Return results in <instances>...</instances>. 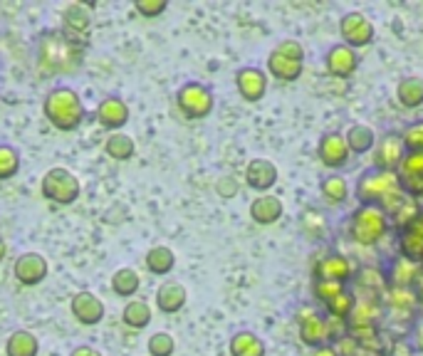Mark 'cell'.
I'll return each instance as SVG.
<instances>
[{"label": "cell", "instance_id": "obj_17", "mask_svg": "<svg viewBox=\"0 0 423 356\" xmlns=\"http://www.w3.org/2000/svg\"><path fill=\"white\" fill-rule=\"evenodd\" d=\"M245 181L250 188L270 191L277 184V166L267 158H253L245 168Z\"/></svg>", "mask_w": 423, "mask_h": 356}, {"label": "cell", "instance_id": "obj_39", "mask_svg": "<svg viewBox=\"0 0 423 356\" xmlns=\"http://www.w3.org/2000/svg\"><path fill=\"white\" fill-rule=\"evenodd\" d=\"M399 176H423V149L403 154L401 163H399Z\"/></svg>", "mask_w": 423, "mask_h": 356}, {"label": "cell", "instance_id": "obj_19", "mask_svg": "<svg viewBox=\"0 0 423 356\" xmlns=\"http://www.w3.org/2000/svg\"><path fill=\"white\" fill-rule=\"evenodd\" d=\"M186 299H188V292H186V287L176 280L163 282V285L156 290V307H158V312H163V314H176L179 309H184Z\"/></svg>", "mask_w": 423, "mask_h": 356}, {"label": "cell", "instance_id": "obj_30", "mask_svg": "<svg viewBox=\"0 0 423 356\" xmlns=\"http://www.w3.org/2000/svg\"><path fill=\"white\" fill-rule=\"evenodd\" d=\"M421 275V267H418V262H411V260L406 258H396L394 260V265H391V285L396 287H413V282H416V277Z\"/></svg>", "mask_w": 423, "mask_h": 356}, {"label": "cell", "instance_id": "obj_38", "mask_svg": "<svg viewBox=\"0 0 423 356\" xmlns=\"http://www.w3.org/2000/svg\"><path fill=\"white\" fill-rule=\"evenodd\" d=\"M302 228H304V232H307L309 237H325L327 218L322 216L320 211H315V208H309V211L302 216Z\"/></svg>", "mask_w": 423, "mask_h": 356}, {"label": "cell", "instance_id": "obj_8", "mask_svg": "<svg viewBox=\"0 0 423 356\" xmlns=\"http://www.w3.org/2000/svg\"><path fill=\"white\" fill-rule=\"evenodd\" d=\"M381 302L384 307H389L391 319H411L418 307V295L413 287L389 285L381 292Z\"/></svg>", "mask_w": 423, "mask_h": 356}, {"label": "cell", "instance_id": "obj_13", "mask_svg": "<svg viewBox=\"0 0 423 356\" xmlns=\"http://www.w3.org/2000/svg\"><path fill=\"white\" fill-rule=\"evenodd\" d=\"M62 20H65V27H62V30H65L70 38L87 45V33H89V27H92V10H89L87 6H82V3L67 6L65 13H62Z\"/></svg>", "mask_w": 423, "mask_h": 356}, {"label": "cell", "instance_id": "obj_11", "mask_svg": "<svg viewBox=\"0 0 423 356\" xmlns=\"http://www.w3.org/2000/svg\"><path fill=\"white\" fill-rule=\"evenodd\" d=\"M70 309L77 322L84 324V327H94V324H99L104 319V302L94 292H87V290L77 292V295L72 297Z\"/></svg>", "mask_w": 423, "mask_h": 356}, {"label": "cell", "instance_id": "obj_15", "mask_svg": "<svg viewBox=\"0 0 423 356\" xmlns=\"http://www.w3.org/2000/svg\"><path fill=\"white\" fill-rule=\"evenodd\" d=\"M320 158L325 166L329 168H339L349 161V146H347V139L342 134H325L320 141Z\"/></svg>", "mask_w": 423, "mask_h": 356}, {"label": "cell", "instance_id": "obj_41", "mask_svg": "<svg viewBox=\"0 0 423 356\" xmlns=\"http://www.w3.org/2000/svg\"><path fill=\"white\" fill-rule=\"evenodd\" d=\"M315 297H320L322 302H332L336 295H342L347 287H344V282H325V280H315Z\"/></svg>", "mask_w": 423, "mask_h": 356}, {"label": "cell", "instance_id": "obj_24", "mask_svg": "<svg viewBox=\"0 0 423 356\" xmlns=\"http://www.w3.org/2000/svg\"><path fill=\"white\" fill-rule=\"evenodd\" d=\"M267 70H270V75L277 77V80L295 82V80H299V75H302V62L282 57V54H277L275 50H272L270 57H267Z\"/></svg>", "mask_w": 423, "mask_h": 356}, {"label": "cell", "instance_id": "obj_31", "mask_svg": "<svg viewBox=\"0 0 423 356\" xmlns=\"http://www.w3.org/2000/svg\"><path fill=\"white\" fill-rule=\"evenodd\" d=\"M399 102L406 109H416L423 104V80L418 77H408V80H401L396 87Z\"/></svg>", "mask_w": 423, "mask_h": 356}, {"label": "cell", "instance_id": "obj_36", "mask_svg": "<svg viewBox=\"0 0 423 356\" xmlns=\"http://www.w3.org/2000/svg\"><path fill=\"white\" fill-rule=\"evenodd\" d=\"M147 349L151 356H171L176 351V341L168 332H156V334L149 336Z\"/></svg>", "mask_w": 423, "mask_h": 356}, {"label": "cell", "instance_id": "obj_43", "mask_svg": "<svg viewBox=\"0 0 423 356\" xmlns=\"http://www.w3.org/2000/svg\"><path fill=\"white\" fill-rule=\"evenodd\" d=\"M134 8L141 17H149V20H151V17H158L163 10H166L168 0H136Z\"/></svg>", "mask_w": 423, "mask_h": 356}, {"label": "cell", "instance_id": "obj_16", "mask_svg": "<svg viewBox=\"0 0 423 356\" xmlns=\"http://www.w3.org/2000/svg\"><path fill=\"white\" fill-rule=\"evenodd\" d=\"M315 277L325 282H347L352 277V262L344 255H327L315 265Z\"/></svg>", "mask_w": 423, "mask_h": 356}, {"label": "cell", "instance_id": "obj_22", "mask_svg": "<svg viewBox=\"0 0 423 356\" xmlns=\"http://www.w3.org/2000/svg\"><path fill=\"white\" fill-rule=\"evenodd\" d=\"M299 339H302L307 346H315V349L317 346L329 344V329H327L325 317L315 314V317L299 322Z\"/></svg>", "mask_w": 423, "mask_h": 356}, {"label": "cell", "instance_id": "obj_34", "mask_svg": "<svg viewBox=\"0 0 423 356\" xmlns=\"http://www.w3.org/2000/svg\"><path fill=\"white\" fill-rule=\"evenodd\" d=\"M20 171V154L15 146L0 144V181H8Z\"/></svg>", "mask_w": 423, "mask_h": 356}, {"label": "cell", "instance_id": "obj_25", "mask_svg": "<svg viewBox=\"0 0 423 356\" xmlns=\"http://www.w3.org/2000/svg\"><path fill=\"white\" fill-rule=\"evenodd\" d=\"M144 262H147V270L154 272V275H168V272L174 270L176 255L166 245H154L147 253V258H144Z\"/></svg>", "mask_w": 423, "mask_h": 356}, {"label": "cell", "instance_id": "obj_5", "mask_svg": "<svg viewBox=\"0 0 423 356\" xmlns=\"http://www.w3.org/2000/svg\"><path fill=\"white\" fill-rule=\"evenodd\" d=\"M401 191L399 184V173L394 171H369L359 178L357 186V198L362 200V205H379L386 195Z\"/></svg>", "mask_w": 423, "mask_h": 356}, {"label": "cell", "instance_id": "obj_33", "mask_svg": "<svg viewBox=\"0 0 423 356\" xmlns=\"http://www.w3.org/2000/svg\"><path fill=\"white\" fill-rule=\"evenodd\" d=\"M418 216H421V205H418V200L411 198V195H406V200L399 205V211L391 216V223H394L399 230H406L408 225H413V223L418 221Z\"/></svg>", "mask_w": 423, "mask_h": 356}, {"label": "cell", "instance_id": "obj_28", "mask_svg": "<svg viewBox=\"0 0 423 356\" xmlns=\"http://www.w3.org/2000/svg\"><path fill=\"white\" fill-rule=\"evenodd\" d=\"M344 139H347L349 151H354V154H366L376 146L374 129H371V126H366V124L349 126V131H347V136H344Z\"/></svg>", "mask_w": 423, "mask_h": 356}, {"label": "cell", "instance_id": "obj_32", "mask_svg": "<svg viewBox=\"0 0 423 356\" xmlns=\"http://www.w3.org/2000/svg\"><path fill=\"white\" fill-rule=\"evenodd\" d=\"M141 287V277L136 270L131 267H119L112 277V290L117 292L119 297H134Z\"/></svg>", "mask_w": 423, "mask_h": 356}, {"label": "cell", "instance_id": "obj_45", "mask_svg": "<svg viewBox=\"0 0 423 356\" xmlns=\"http://www.w3.org/2000/svg\"><path fill=\"white\" fill-rule=\"evenodd\" d=\"M325 322H327V329H329V339L339 341V339H344V336L349 334V322H347V319L329 314V317H327Z\"/></svg>", "mask_w": 423, "mask_h": 356}, {"label": "cell", "instance_id": "obj_20", "mask_svg": "<svg viewBox=\"0 0 423 356\" xmlns=\"http://www.w3.org/2000/svg\"><path fill=\"white\" fill-rule=\"evenodd\" d=\"M97 121L107 129H121L129 121V107L124 99L119 97H107L97 107Z\"/></svg>", "mask_w": 423, "mask_h": 356}, {"label": "cell", "instance_id": "obj_35", "mask_svg": "<svg viewBox=\"0 0 423 356\" xmlns=\"http://www.w3.org/2000/svg\"><path fill=\"white\" fill-rule=\"evenodd\" d=\"M322 195H325L327 200H332V203H342V200H347V195H349L347 181H344L342 176L325 178V181H322Z\"/></svg>", "mask_w": 423, "mask_h": 356}, {"label": "cell", "instance_id": "obj_14", "mask_svg": "<svg viewBox=\"0 0 423 356\" xmlns=\"http://www.w3.org/2000/svg\"><path fill=\"white\" fill-rule=\"evenodd\" d=\"M235 84H238V92L245 102H260L265 97L267 89V77L258 67H243L235 75Z\"/></svg>", "mask_w": 423, "mask_h": 356}, {"label": "cell", "instance_id": "obj_46", "mask_svg": "<svg viewBox=\"0 0 423 356\" xmlns=\"http://www.w3.org/2000/svg\"><path fill=\"white\" fill-rule=\"evenodd\" d=\"M218 193L225 195V198H233V195H235V184H233V178H223L221 184H218Z\"/></svg>", "mask_w": 423, "mask_h": 356}, {"label": "cell", "instance_id": "obj_53", "mask_svg": "<svg viewBox=\"0 0 423 356\" xmlns=\"http://www.w3.org/2000/svg\"><path fill=\"white\" fill-rule=\"evenodd\" d=\"M421 262H423V260H421Z\"/></svg>", "mask_w": 423, "mask_h": 356}, {"label": "cell", "instance_id": "obj_26", "mask_svg": "<svg viewBox=\"0 0 423 356\" xmlns=\"http://www.w3.org/2000/svg\"><path fill=\"white\" fill-rule=\"evenodd\" d=\"M230 354L233 356H265V341L253 332H238L230 339Z\"/></svg>", "mask_w": 423, "mask_h": 356}, {"label": "cell", "instance_id": "obj_51", "mask_svg": "<svg viewBox=\"0 0 423 356\" xmlns=\"http://www.w3.org/2000/svg\"><path fill=\"white\" fill-rule=\"evenodd\" d=\"M3 258H6V243H3V237H0V262H3Z\"/></svg>", "mask_w": 423, "mask_h": 356}, {"label": "cell", "instance_id": "obj_37", "mask_svg": "<svg viewBox=\"0 0 423 356\" xmlns=\"http://www.w3.org/2000/svg\"><path fill=\"white\" fill-rule=\"evenodd\" d=\"M359 287H364V290L369 292H384L386 287V275L381 270H376V267H364L362 272H359Z\"/></svg>", "mask_w": 423, "mask_h": 356}, {"label": "cell", "instance_id": "obj_50", "mask_svg": "<svg viewBox=\"0 0 423 356\" xmlns=\"http://www.w3.org/2000/svg\"><path fill=\"white\" fill-rule=\"evenodd\" d=\"M413 287H416V295H418V304H423V272L416 277V282H413Z\"/></svg>", "mask_w": 423, "mask_h": 356}, {"label": "cell", "instance_id": "obj_49", "mask_svg": "<svg viewBox=\"0 0 423 356\" xmlns=\"http://www.w3.org/2000/svg\"><path fill=\"white\" fill-rule=\"evenodd\" d=\"M312 356H336V351H334V346L325 344V346H317L315 354H312Z\"/></svg>", "mask_w": 423, "mask_h": 356}, {"label": "cell", "instance_id": "obj_48", "mask_svg": "<svg viewBox=\"0 0 423 356\" xmlns=\"http://www.w3.org/2000/svg\"><path fill=\"white\" fill-rule=\"evenodd\" d=\"M394 356H413V349L406 344V341H396V346H394V351H391Z\"/></svg>", "mask_w": 423, "mask_h": 356}, {"label": "cell", "instance_id": "obj_2", "mask_svg": "<svg viewBox=\"0 0 423 356\" xmlns=\"http://www.w3.org/2000/svg\"><path fill=\"white\" fill-rule=\"evenodd\" d=\"M45 119L54 129L75 131L84 119V104L72 87H54L43 102Z\"/></svg>", "mask_w": 423, "mask_h": 356}, {"label": "cell", "instance_id": "obj_1", "mask_svg": "<svg viewBox=\"0 0 423 356\" xmlns=\"http://www.w3.org/2000/svg\"><path fill=\"white\" fill-rule=\"evenodd\" d=\"M87 45L70 38L65 30H43L35 40V65L43 75H72L84 62Z\"/></svg>", "mask_w": 423, "mask_h": 356}, {"label": "cell", "instance_id": "obj_27", "mask_svg": "<svg viewBox=\"0 0 423 356\" xmlns=\"http://www.w3.org/2000/svg\"><path fill=\"white\" fill-rule=\"evenodd\" d=\"M104 151H107L109 158H114V161H129L136 154V146L131 136L114 131V134H109L107 141H104Z\"/></svg>", "mask_w": 423, "mask_h": 356}, {"label": "cell", "instance_id": "obj_40", "mask_svg": "<svg viewBox=\"0 0 423 356\" xmlns=\"http://www.w3.org/2000/svg\"><path fill=\"white\" fill-rule=\"evenodd\" d=\"M327 309H329V314H334V317L347 319L349 314H352V309H354V292L344 290L342 295H336L332 302H327Z\"/></svg>", "mask_w": 423, "mask_h": 356}, {"label": "cell", "instance_id": "obj_18", "mask_svg": "<svg viewBox=\"0 0 423 356\" xmlns=\"http://www.w3.org/2000/svg\"><path fill=\"white\" fill-rule=\"evenodd\" d=\"M359 67V57L352 47L347 45H334L327 52V70L332 72V77H352Z\"/></svg>", "mask_w": 423, "mask_h": 356}, {"label": "cell", "instance_id": "obj_10", "mask_svg": "<svg viewBox=\"0 0 423 356\" xmlns=\"http://www.w3.org/2000/svg\"><path fill=\"white\" fill-rule=\"evenodd\" d=\"M13 275L20 285L35 287L47 277V260L40 253H22L13 265Z\"/></svg>", "mask_w": 423, "mask_h": 356}, {"label": "cell", "instance_id": "obj_52", "mask_svg": "<svg viewBox=\"0 0 423 356\" xmlns=\"http://www.w3.org/2000/svg\"><path fill=\"white\" fill-rule=\"evenodd\" d=\"M418 344H421V349H423V324H421V329H418Z\"/></svg>", "mask_w": 423, "mask_h": 356}, {"label": "cell", "instance_id": "obj_21", "mask_svg": "<svg viewBox=\"0 0 423 356\" xmlns=\"http://www.w3.org/2000/svg\"><path fill=\"white\" fill-rule=\"evenodd\" d=\"M250 218L258 223V225H272L282 218V200L277 195H260L250 203Z\"/></svg>", "mask_w": 423, "mask_h": 356}, {"label": "cell", "instance_id": "obj_23", "mask_svg": "<svg viewBox=\"0 0 423 356\" xmlns=\"http://www.w3.org/2000/svg\"><path fill=\"white\" fill-rule=\"evenodd\" d=\"M38 351H40V341L33 332L17 329L8 336L6 356H38Z\"/></svg>", "mask_w": 423, "mask_h": 356}, {"label": "cell", "instance_id": "obj_29", "mask_svg": "<svg viewBox=\"0 0 423 356\" xmlns=\"http://www.w3.org/2000/svg\"><path fill=\"white\" fill-rule=\"evenodd\" d=\"M121 322H124L126 327H131V329H144V327H149V324H151V307H149V302H144V299H131V302H126L124 312H121Z\"/></svg>", "mask_w": 423, "mask_h": 356}, {"label": "cell", "instance_id": "obj_9", "mask_svg": "<svg viewBox=\"0 0 423 356\" xmlns=\"http://www.w3.org/2000/svg\"><path fill=\"white\" fill-rule=\"evenodd\" d=\"M339 33L344 38V45L347 47H366V45L374 40V25L366 15L362 13H347L339 22Z\"/></svg>", "mask_w": 423, "mask_h": 356}, {"label": "cell", "instance_id": "obj_4", "mask_svg": "<svg viewBox=\"0 0 423 356\" xmlns=\"http://www.w3.org/2000/svg\"><path fill=\"white\" fill-rule=\"evenodd\" d=\"M40 191H43V198H47L50 203L72 205L77 198H80L82 186H80V178H77L72 171H67V168H62V166H54L43 176Z\"/></svg>", "mask_w": 423, "mask_h": 356}, {"label": "cell", "instance_id": "obj_7", "mask_svg": "<svg viewBox=\"0 0 423 356\" xmlns=\"http://www.w3.org/2000/svg\"><path fill=\"white\" fill-rule=\"evenodd\" d=\"M359 292L364 295H354V309L347 317L349 327H376V322L384 317V302L376 297L379 292H369L364 287H359Z\"/></svg>", "mask_w": 423, "mask_h": 356}, {"label": "cell", "instance_id": "obj_42", "mask_svg": "<svg viewBox=\"0 0 423 356\" xmlns=\"http://www.w3.org/2000/svg\"><path fill=\"white\" fill-rule=\"evenodd\" d=\"M403 139V146H406L408 151H421L423 149V121H416V124L406 126L401 134Z\"/></svg>", "mask_w": 423, "mask_h": 356}, {"label": "cell", "instance_id": "obj_12", "mask_svg": "<svg viewBox=\"0 0 423 356\" xmlns=\"http://www.w3.org/2000/svg\"><path fill=\"white\" fill-rule=\"evenodd\" d=\"M403 139L401 134H386L384 139L376 144V154H374V161L379 171H399V163L403 158Z\"/></svg>", "mask_w": 423, "mask_h": 356}, {"label": "cell", "instance_id": "obj_3", "mask_svg": "<svg viewBox=\"0 0 423 356\" xmlns=\"http://www.w3.org/2000/svg\"><path fill=\"white\" fill-rule=\"evenodd\" d=\"M389 230V218L379 205H362L352 216L349 232L359 245H376Z\"/></svg>", "mask_w": 423, "mask_h": 356}, {"label": "cell", "instance_id": "obj_47", "mask_svg": "<svg viewBox=\"0 0 423 356\" xmlns=\"http://www.w3.org/2000/svg\"><path fill=\"white\" fill-rule=\"evenodd\" d=\"M70 356H102L94 346H75Z\"/></svg>", "mask_w": 423, "mask_h": 356}, {"label": "cell", "instance_id": "obj_44", "mask_svg": "<svg viewBox=\"0 0 423 356\" xmlns=\"http://www.w3.org/2000/svg\"><path fill=\"white\" fill-rule=\"evenodd\" d=\"M275 52L288 59H295V62H302V57H304V47L297 43V40H282V43L275 47Z\"/></svg>", "mask_w": 423, "mask_h": 356}, {"label": "cell", "instance_id": "obj_6", "mask_svg": "<svg viewBox=\"0 0 423 356\" xmlns=\"http://www.w3.org/2000/svg\"><path fill=\"white\" fill-rule=\"evenodd\" d=\"M176 104L188 119H203L213 112V92L201 82H186L176 92Z\"/></svg>", "mask_w": 423, "mask_h": 356}]
</instances>
